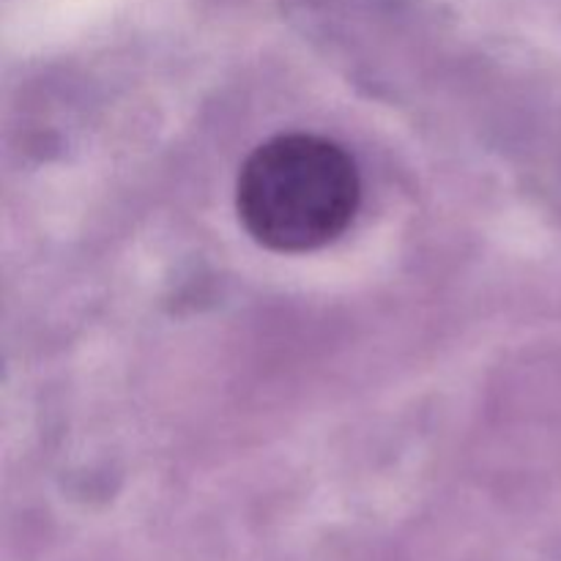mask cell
Instances as JSON below:
<instances>
[{
	"instance_id": "obj_1",
	"label": "cell",
	"mask_w": 561,
	"mask_h": 561,
	"mask_svg": "<svg viewBox=\"0 0 561 561\" xmlns=\"http://www.w3.org/2000/svg\"><path fill=\"white\" fill-rule=\"evenodd\" d=\"M359 173L337 142L318 135H279L241 164L236 208L257 244L310 252L340 239L359 208Z\"/></svg>"
}]
</instances>
